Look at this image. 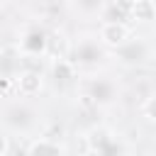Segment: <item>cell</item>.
Instances as JSON below:
<instances>
[{
    "label": "cell",
    "instance_id": "6da1fadb",
    "mask_svg": "<svg viewBox=\"0 0 156 156\" xmlns=\"http://www.w3.org/2000/svg\"><path fill=\"white\" fill-rule=\"evenodd\" d=\"M20 51L24 58H37V56H46L49 54V34L41 27H32L29 32L22 34L20 39Z\"/></svg>",
    "mask_w": 156,
    "mask_h": 156
},
{
    "label": "cell",
    "instance_id": "7a4b0ae2",
    "mask_svg": "<svg viewBox=\"0 0 156 156\" xmlns=\"http://www.w3.org/2000/svg\"><path fill=\"white\" fill-rule=\"evenodd\" d=\"M34 117H37V112H34L27 102H12V105L2 112L5 124H7L10 129H15V132H27V129L34 124Z\"/></svg>",
    "mask_w": 156,
    "mask_h": 156
},
{
    "label": "cell",
    "instance_id": "3957f363",
    "mask_svg": "<svg viewBox=\"0 0 156 156\" xmlns=\"http://www.w3.org/2000/svg\"><path fill=\"white\" fill-rule=\"evenodd\" d=\"M102 56H105V51H102V44L98 41V37H95V39H80V41L73 46V58H71V63H73V66H95Z\"/></svg>",
    "mask_w": 156,
    "mask_h": 156
},
{
    "label": "cell",
    "instance_id": "277c9868",
    "mask_svg": "<svg viewBox=\"0 0 156 156\" xmlns=\"http://www.w3.org/2000/svg\"><path fill=\"white\" fill-rule=\"evenodd\" d=\"M12 80V85H15V90H17V95H22V98H34V95H39L41 93V85H44V78H41V73L37 71V68H22L15 78H10Z\"/></svg>",
    "mask_w": 156,
    "mask_h": 156
},
{
    "label": "cell",
    "instance_id": "5b68a950",
    "mask_svg": "<svg viewBox=\"0 0 156 156\" xmlns=\"http://www.w3.org/2000/svg\"><path fill=\"white\" fill-rule=\"evenodd\" d=\"M88 141H90V146L98 156H124V144L105 129H95L88 136Z\"/></svg>",
    "mask_w": 156,
    "mask_h": 156
},
{
    "label": "cell",
    "instance_id": "8992f818",
    "mask_svg": "<svg viewBox=\"0 0 156 156\" xmlns=\"http://www.w3.org/2000/svg\"><path fill=\"white\" fill-rule=\"evenodd\" d=\"M129 39V24L122 22H102L98 29V41L107 49H119Z\"/></svg>",
    "mask_w": 156,
    "mask_h": 156
},
{
    "label": "cell",
    "instance_id": "52a82bcc",
    "mask_svg": "<svg viewBox=\"0 0 156 156\" xmlns=\"http://www.w3.org/2000/svg\"><path fill=\"white\" fill-rule=\"evenodd\" d=\"M117 56L124 61V63H144L149 61L151 56V46L144 41V39H127L119 49H115Z\"/></svg>",
    "mask_w": 156,
    "mask_h": 156
},
{
    "label": "cell",
    "instance_id": "ba28073f",
    "mask_svg": "<svg viewBox=\"0 0 156 156\" xmlns=\"http://www.w3.org/2000/svg\"><path fill=\"white\" fill-rule=\"evenodd\" d=\"M51 80L56 85H68L73 78H76V66L71 63V58H63V56H56L51 61Z\"/></svg>",
    "mask_w": 156,
    "mask_h": 156
},
{
    "label": "cell",
    "instance_id": "9c48e42d",
    "mask_svg": "<svg viewBox=\"0 0 156 156\" xmlns=\"http://www.w3.org/2000/svg\"><path fill=\"white\" fill-rule=\"evenodd\" d=\"M27 156H66V151H63V146H61L58 141L41 136V139H34V141L29 144Z\"/></svg>",
    "mask_w": 156,
    "mask_h": 156
},
{
    "label": "cell",
    "instance_id": "30bf717a",
    "mask_svg": "<svg viewBox=\"0 0 156 156\" xmlns=\"http://www.w3.org/2000/svg\"><path fill=\"white\" fill-rule=\"evenodd\" d=\"M90 100L95 105H110L115 100V85L110 80H102V78L93 80L90 83Z\"/></svg>",
    "mask_w": 156,
    "mask_h": 156
},
{
    "label": "cell",
    "instance_id": "8fae6325",
    "mask_svg": "<svg viewBox=\"0 0 156 156\" xmlns=\"http://www.w3.org/2000/svg\"><path fill=\"white\" fill-rule=\"evenodd\" d=\"M129 20H136V22H151L154 20V0H139L129 15Z\"/></svg>",
    "mask_w": 156,
    "mask_h": 156
},
{
    "label": "cell",
    "instance_id": "7c38bea8",
    "mask_svg": "<svg viewBox=\"0 0 156 156\" xmlns=\"http://www.w3.org/2000/svg\"><path fill=\"white\" fill-rule=\"evenodd\" d=\"M127 20H129V15L124 10H119L117 5H112V2H107L102 7V22H122V24H127Z\"/></svg>",
    "mask_w": 156,
    "mask_h": 156
},
{
    "label": "cell",
    "instance_id": "4fadbf2b",
    "mask_svg": "<svg viewBox=\"0 0 156 156\" xmlns=\"http://www.w3.org/2000/svg\"><path fill=\"white\" fill-rule=\"evenodd\" d=\"M78 7L85 12H98L102 7V0H78Z\"/></svg>",
    "mask_w": 156,
    "mask_h": 156
},
{
    "label": "cell",
    "instance_id": "5bb4252c",
    "mask_svg": "<svg viewBox=\"0 0 156 156\" xmlns=\"http://www.w3.org/2000/svg\"><path fill=\"white\" fill-rule=\"evenodd\" d=\"M139 0H112V5H117L119 10H124L127 15H132V10H134V5H136Z\"/></svg>",
    "mask_w": 156,
    "mask_h": 156
},
{
    "label": "cell",
    "instance_id": "9a60e30c",
    "mask_svg": "<svg viewBox=\"0 0 156 156\" xmlns=\"http://www.w3.org/2000/svg\"><path fill=\"white\" fill-rule=\"evenodd\" d=\"M7 151H10V139L0 132V156H7Z\"/></svg>",
    "mask_w": 156,
    "mask_h": 156
},
{
    "label": "cell",
    "instance_id": "2e32d148",
    "mask_svg": "<svg viewBox=\"0 0 156 156\" xmlns=\"http://www.w3.org/2000/svg\"><path fill=\"white\" fill-rule=\"evenodd\" d=\"M0 78H2V71H0Z\"/></svg>",
    "mask_w": 156,
    "mask_h": 156
}]
</instances>
